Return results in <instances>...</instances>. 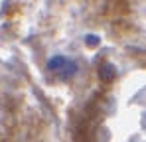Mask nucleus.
<instances>
[{
    "mask_svg": "<svg viewBox=\"0 0 146 142\" xmlns=\"http://www.w3.org/2000/svg\"><path fill=\"white\" fill-rule=\"evenodd\" d=\"M69 65H71V63H69L63 55H55V57H51L49 63H48L49 71H63V69H67Z\"/></svg>",
    "mask_w": 146,
    "mask_h": 142,
    "instance_id": "nucleus-1",
    "label": "nucleus"
},
{
    "mask_svg": "<svg viewBox=\"0 0 146 142\" xmlns=\"http://www.w3.org/2000/svg\"><path fill=\"white\" fill-rule=\"evenodd\" d=\"M101 75H103L105 79H111V77L115 75V73H113V67H111V65H105V69H103V73H101Z\"/></svg>",
    "mask_w": 146,
    "mask_h": 142,
    "instance_id": "nucleus-2",
    "label": "nucleus"
}]
</instances>
